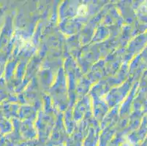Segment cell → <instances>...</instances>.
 Masks as SVG:
<instances>
[{
  "label": "cell",
  "instance_id": "6da1fadb",
  "mask_svg": "<svg viewBox=\"0 0 147 146\" xmlns=\"http://www.w3.org/2000/svg\"><path fill=\"white\" fill-rule=\"evenodd\" d=\"M87 13V7L85 5H81L78 9V15H85Z\"/></svg>",
  "mask_w": 147,
  "mask_h": 146
}]
</instances>
